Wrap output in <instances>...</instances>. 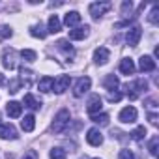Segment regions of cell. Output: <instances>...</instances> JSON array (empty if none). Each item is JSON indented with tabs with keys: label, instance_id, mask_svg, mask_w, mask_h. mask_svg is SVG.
<instances>
[{
	"label": "cell",
	"instance_id": "obj_1",
	"mask_svg": "<svg viewBox=\"0 0 159 159\" xmlns=\"http://www.w3.org/2000/svg\"><path fill=\"white\" fill-rule=\"evenodd\" d=\"M69 120H71V116H69V111H67V109L58 111V114L54 116V122H52V131H54L56 135H58V133H64L66 127L69 125Z\"/></svg>",
	"mask_w": 159,
	"mask_h": 159
},
{
	"label": "cell",
	"instance_id": "obj_2",
	"mask_svg": "<svg viewBox=\"0 0 159 159\" xmlns=\"http://www.w3.org/2000/svg\"><path fill=\"white\" fill-rule=\"evenodd\" d=\"M111 8H112V4H111V2H92L88 10H90L92 19H94V21H99V19H101L109 10H111Z\"/></svg>",
	"mask_w": 159,
	"mask_h": 159
},
{
	"label": "cell",
	"instance_id": "obj_3",
	"mask_svg": "<svg viewBox=\"0 0 159 159\" xmlns=\"http://www.w3.org/2000/svg\"><path fill=\"white\" fill-rule=\"evenodd\" d=\"M146 88H148L146 81H142V79H137V81H133V83L127 84V98H129V99H137Z\"/></svg>",
	"mask_w": 159,
	"mask_h": 159
},
{
	"label": "cell",
	"instance_id": "obj_4",
	"mask_svg": "<svg viewBox=\"0 0 159 159\" xmlns=\"http://www.w3.org/2000/svg\"><path fill=\"white\" fill-rule=\"evenodd\" d=\"M15 58H17V51L15 49H4V52H2V66L6 67V69H15Z\"/></svg>",
	"mask_w": 159,
	"mask_h": 159
},
{
	"label": "cell",
	"instance_id": "obj_5",
	"mask_svg": "<svg viewBox=\"0 0 159 159\" xmlns=\"http://www.w3.org/2000/svg\"><path fill=\"white\" fill-rule=\"evenodd\" d=\"M90 84H92L90 77H81V79H79V81L75 83V88H73V94H75V98H81V96H84V94L90 90Z\"/></svg>",
	"mask_w": 159,
	"mask_h": 159
},
{
	"label": "cell",
	"instance_id": "obj_6",
	"mask_svg": "<svg viewBox=\"0 0 159 159\" xmlns=\"http://www.w3.org/2000/svg\"><path fill=\"white\" fill-rule=\"evenodd\" d=\"M71 84V77L69 75H60L58 79H54V84H52V90L56 94H64Z\"/></svg>",
	"mask_w": 159,
	"mask_h": 159
},
{
	"label": "cell",
	"instance_id": "obj_7",
	"mask_svg": "<svg viewBox=\"0 0 159 159\" xmlns=\"http://www.w3.org/2000/svg\"><path fill=\"white\" fill-rule=\"evenodd\" d=\"M103 109V99L98 96V94H94L90 99H88V105H86V111H88V114L90 116H94V114H99V111Z\"/></svg>",
	"mask_w": 159,
	"mask_h": 159
},
{
	"label": "cell",
	"instance_id": "obj_8",
	"mask_svg": "<svg viewBox=\"0 0 159 159\" xmlns=\"http://www.w3.org/2000/svg\"><path fill=\"white\" fill-rule=\"evenodd\" d=\"M118 120H120L122 124H133V122L137 120V109H135V107H125V109H122L120 114H118Z\"/></svg>",
	"mask_w": 159,
	"mask_h": 159
},
{
	"label": "cell",
	"instance_id": "obj_9",
	"mask_svg": "<svg viewBox=\"0 0 159 159\" xmlns=\"http://www.w3.org/2000/svg\"><path fill=\"white\" fill-rule=\"evenodd\" d=\"M19 135H17V129L11 125V124H0V139H6V140H15Z\"/></svg>",
	"mask_w": 159,
	"mask_h": 159
},
{
	"label": "cell",
	"instance_id": "obj_10",
	"mask_svg": "<svg viewBox=\"0 0 159 159\" xmlns=\"http://www.w3.org/2000/svg\"><path fill=\"white\" fill-rule=\"evenodd\" d=\"M86 140H88L90 146H101L103 144V135H101V131L98 127H92L86 133Z\"/></svg>",
	"mask_w": 159,
	"mask_h": 159
},
{
	"label": "cell",
	"instance_id": "obj_11",
	"mask_svg": "<svg viewBox=\"0 0 159 159\" xmlns=\"http://www.w3.org/2000/svg\"><path fill=\"white\" fill-rule=\"evenodd\" d=\"M140 38H142V28H140V26H133V28L125 34V41H127V45H131V47H135V45L140 41Z\"/></svg>",
	"mask_w": 159,
	"mask_h": 159
},
{
	"label": "cell",
	"instance_id": "obj_12",
	"mask_svg": "<svg viewBox=\"0 0 159 159\" xmlns=\"http://www.w3.org/2000/svg\"><path fill=\"white\" fill-rule=\"evenodd\" d=\"M109 58H111V51H109L107 47H98V49L94 51V62H96V64L103 66V64L109 62Z\"/></svg>",
	"mask_w": 159,
	"mask_h": 159
},
{
	"label": "cell",
	"instance_id": "obj_13",
	"mask_svg": "<svg viewBox=\"0 0 159 159\" xmlns=\"http://www.w3.org/2000/svg\"><path fill=\"white\" fill-rule=\"evenodd\" d=\"M88 34H90V26H77V28L69 30V39H75V41H79V39H84V38H88Z\"/></svg>",
	"mask_w": 159,
	"mask_h": 159
},
{
	"label": "cell",
	"instance_id": "obj_14",
	"mask_svg": "<svg viewBox=\"0 0 159 159\" xmlns=\"http://www.w3.org/2000/svg\"><path fill=\"white\" fill-rule=\"evenodd\" d=\"M56 47H58V51H62L66 54V58H73L75 56V49H73V45L67 39H58L56 41Z\"/></svg>",
	"mask_w": 159,
	"mask_h": 159
},
{
	"label": "cell",
	"instance_id": "obj_15",
	"mask_svg": "<svg viewBox=\"0 0 159 159\" xmlns=\"http://www.w3.org/2000/svg\"><path fill=\"white\" fill-rule=\"evenodd\" d=\"M52 84H54V79L47 75V77L39 79V83H38V90H39L41 94H49V92L52 90Z\"/></svg>",
	"mask_w": 159,
	"mask_h": 159
},
{
	"label": "cell",
	"instance_id": "obj_16",
	"mask_svg": "<svg viewBox=\"0 0 159 159\" xmlns=\"http://www.w3.org/2000/svg\"><path fill=\"white\" fill-rule=\"evenodd\" d=\"M139 69L140 71H153L155 69V60L152 58V56H140V60H139Z\"/></svg>",
	"mask_w": 159,
	"mask_h": 159
},
{
	"label": "cell",
	"instance_id": "obj_17",
	"mask_svg": "<svg viewBox=\"0 0 159 159\" xmlns=\"http://www.w3.org/2000/svg\"><path fill=\"white\" fill-rule=\"evenodd\" d=\"M6 112L10 114V118H19L21 112H23V105L17 103V101H10V103L6 105Z\"/></svg>",
	"mask_w": 159,
	"mask_h": 159
},
{
	"label": "cell",
	"instance_id": "obj_18",
	"mask_svg": "<svg viewBox=\"0 0 159 159\" xmlns=\"http://www.w3.org/2000/svg\"><path fill=\"white\" fill-rule=\"evenodd\" d=\"M79 23H81V13H79V11L66 13V17H64V25L66 26H77Z\"/></svg>",
	"mask_w": 159,
	"mask_h": 159
},
{
	"label": "cell",
	"instance_id": "obj_19",
	"mask_svg": "<svg viewBox=\"0 0 159 159\" xmlns=\"http://www.w3.org/2000/svg\"><path fill=\"white\" fill-rule=\"evenodd\" d=\"M60 30H62V23H60L58 15H51V17H49L47 32H49V34H56V32H60Z\"/></svg>",
	"mask_w": 159,
	"mask_h": 159
},
{
	"label": "cell",
	"instance_id": "obj_20",
	"mask_svg": "<svg viewBox=\"0 0 159 159\" xmlns=\"http://www.w3.org/2000/svg\"><path fill=\"white\" fill-rule=\"evenodd\" d=\"M120 71H122L124 75H133V73H135V64H133V60H131V58H124V60L120 62Z\"/></svg>",
	"mask_w": 159,
	"mask_h": 159
},
{
	"label": "cell",
	"instance_id": "obj_21",
	"mask_svg": "<svg viewBox=\"0 0 159 159\" xmlns=\"http://www.w3.org/2000/svg\"><path fill=\"white\" fill-rule=\"evenodd\" d=\"M21 127H23V131H26V133L34 131V127H36V118H34L32 114L25 116V118L21 120Z\"/></svg>",
	"mask_w": 159,
	"mask_h": 159
},
{
	"label": "cell",
	"instance_id": "obj_22",
	"mask_svg": "<svg viewBox=\"0 0 159 159\" xmlns=\"http://www.w3.org/2000/svg\"><path fill=\"white\" fill-rule=\"evenodd\" d=\"M30 34H32L34 38L45 39V36H47V30H45V26L39 23V25H34V26H30Z\"/></svg>",
	"mask_w": 159,
	"mask_h": 159
},
{
	"label": "cell",
	"instance_id": "obj_23",
	"mask_svg": "<svg viewBox=\"0 0 159 159\" xmlns=\"http://www.w3.org/2000/svg\"><path fill=\"white\" fill-rule=\"evenodd\" d=\"M25 105H26L28 109H32V111H38V109L41 107V101H38L32 94H26V96H25Z\"/></svg>",
	"mask_w": 159,
	"mask_h": 159
},
{
	"label": "cell",
	"instance_id": "obj_24",
	"mask_svg": "<svg viewBox=\"0 0 159 159\" xmlns=\"http://www.w3.org/2000/svg\"><path fill=\"white\" fill-rule=\"evenodd\" d=\"M19 73H21V77H19V81H21V84H25V86H28L30 84V81H32V71L30 69H25V67H21L19 69Z\"/></svg>",
	"mask_w": 159,
	"mask_h": 159
},
{
	"label": "cell",
	"instance_id": "obj_25",
	"mask_svg": "<svg viewBox=\"0 0 159 159\" xmlns=\"http://www.w3.org/2000/svg\"><path fill=\"white\" fill-rule=\"evenodd\" d=\"M103 84H105V88L114 90V88L120 84V81H118V77H116V75H107V77H105V81H103Z\"/></svg>",
	"mask_w": 159,
	"mask_h": 159
},
{
	"label": "cell",
	"instance_id": "obj_26",
	"mask_svg": "<svg viewBox=\"0 0 159 159\" xmlns=\"http://www.w3.org/2000/svg\"><path fill=\"white\" fill-rule=\"evenodd\" d=\"M19 54H21V58H23V60H26V62H34V60L38 58L36 51H30V49H23Z\"/></svg>",
	"mask_w": 159,
	"mask_h": 159
},
{
	"label": "cell",
	"instance_id": "obj_27",
	"mask_svg": "<svg viewBox=\"0 0 159 159\" xmlns=\"http://www.w3.org/2000/svg\"><path fill=\"white\" fill-rule=\"evenodd\" d=\"M129 135H131L133 140H140V139H144V135H146V127H144V125H139V127L133 129Z\"/></svg>",
	"mask_w": 159,
	"mask_h": 159
},
{
	"label": "cell",
	"instance_id": "obj_28",
	"mask_svg": "<svg viewBox=\"0 0 159 159\" xmlns=\"http://www.w3.org/2000/svg\"><path fill=\"white\" fill-rule=\"evenodd\" d=\"M13 36V30L8 26V25H0V41L2 39H8V38H11Z\"/></svg>",
	"mask_w": 159,
	"mask_h": 159
},
{
	"label": "cell",
	"instance_id": "obj_29",
	"mask_svg": "<svg viewBox=\"0 0 159 159\" xmlns=\"http://www.w3.org/2000/svg\"><path fill=\"white\" fill-rule=\"evenodd\" d=\"M92 122H96V124H99V125H107V124H109V114H105V112L94 114V116H92Z\"/></svg>",
	"mask_w": 159,
	"mask_h": 159
},
{
	"label": "cell",
	"instance_id": "obj_30",
	"mask_svg": "<svg viewBox=\"0 0 159 159\" xmlns=\"http://www.w3.org/2000/svg\"><path fill=\"white\" fill-rule=\"evenodd\" d=\"M51 159H66V150L64 148H52L51 150Z\"/></svg>",
	"mask_w": 159,
	"mask_h": 159
},
{
	"label": "cell",
	"instance_id": "obj_31",
	"mask_svg": "<svg viewBox=\"0 0 159 159\" xmlns=\"http://www.w3.org/2000/svg\"><path fill=\"white\" fill-rule=\"evenodd\" d=\"M157 19H159V6L155 4V6L152 8V11H150V17H148V21H150L152 25H157Z\"/></svg>",
	"mask_w": 159,
	"mask_h": 159
},
{
	"label": "cell",
	"instance_id": "obj_32",
	"mask_svg": "<svg viewBox=\"0 0 159 159\" xmlns=\"http://www.w3.org/2000/svg\"><path fill=\"white\" fill-rule=\"evenodd\" d=\"M157 144H159V137H152V140H150V144H148V150H150V153L155 157L157 155Z\"/></svg>",
	"mask_w": 159,
	"mask_h": 159
},
{
	"label": "cell",
	"instance_id": "obj_33",
	"mask_svg": "<svg viewBox=\"0 0 159 159\" xmlns=\"http://www.w3.org/2000/svg\"><path fill=\"white\" fill-rule=\"evenodd\" d=\"M19 90H21V81H19V79L10 81V92H11V94H17Z\"/></svg>",
	"mask_w": 159,
	"mask_h": 159
},
{
	"label": "cell",
	"instance_id": "obj_34",
	"mask_svg": "<svg viewBox=\"0 0 159 159\" xmlns=\"http://www.w3.org/2000/svg\"><path fill=\"white\" fill-rule=\"evenodd\" d=\"M107 99H109L111 103H118V101L122 99V94H120V92H109Z\"/></svg>",
	"mask_w": 159,
	"mask_h": 159
},
{
	"label": "cell",
	"instance_id": "obj_35",
	"mask_svg": "<svg viewBox=\"0 0 159 159\" xmlns=\"http://www.w3.org/2000/svg\"><path fill=\"white\" fill-rule=\"evenodd\" d=\"M118 159H135V153L131 150H122L120 155H118Z\"/></svg>",
	"mask_w": 159,
	"mask_h": 159
},
{
	"label": "cell",
	"instance_id": "obj_36",
	"mask_svg": "<svg viewBox=\"0 0 159 159\" xmlns=\"http://www.w3.org/2000/svg\"><path fill=\"white\" fill-rule=\"evenodd\" d=\"M131 8H133V4H131V2H124V4H122V13L125 15L127 11H131Z\"/></svg>",
	"mask_w": 159,
	"mask_h": 159
},
{
	"label": "cell",
	"instance_id": "obj_37",
	"mask_svg": "<svg viewBox=\"0 0 159 159\" xmlns=\"http://www.w3.org/2000/svg\"><path fill=\"white\" fill-rule=\"evenodd\" d=\"M23 159H38V153H36L34 150H30V152H28V153H26Z\"/></svg>",
	"mask_w": 159,
	"mask_h": 159
},
{
	"label": "cell",
	"instance_id": "obj_38",
	"mask_svg": "<svg viewBox=\"0 0 159 159\" xmlns=\"http://www.w3.org/2000/svg\"><path fill=\"white\" fill-rule=\"evenodd\" d=\"M148 118H150V122H152L153 125H157V114H155V112H150Z\"/></svg>",
	"mask_w": 159,
	"mask_h": 159
},
{
	"label": "cell",
	"instance_id": "obj_39",
	"mask_svg": "<svg viewBox=\"0 0 159 159\" xmlns=\"http://www.w3.org/2000/svg\"><path fill=\"white\" fill-rule=\"evenodd\" d=\"M4 83H6V79H4V75H2V73H0V84H4Z\"/></svg>",
	"mask_w": 159,
	"mask_h": 159
},
{
	"label": "cell",
	"instance_id": "obj_40",
	"mask_svg": "<svg viewBox=\"0 0 159 159\" xmlns=\"http://www.w3.org/2000/svg\"><path fill=\"white\" fill-rule=\"evenodd\" d=\"M94 159H99V157H94Z\"/></svg>",
	"mask_w": 159,
	"mask_h": 159
}]
</instances>
